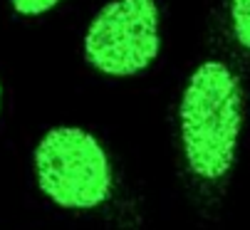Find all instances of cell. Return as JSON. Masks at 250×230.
Returning <instances> with one entry per match:
<instances>
[{
  "mask_svg": "<svg viewBox=\"0 0 250 230\" xmlns=\"http://www.w3.org/2000/svg\"><path fill=\"white\" fill-rule=\"evenodd\" d=\"M245 102L238 74L221 60L201 62L178 102V136L188 173L221 183L233 171L243 134Z\"/></svg>",
  "mask_w": 250,
  "mask_h": 230,
  "instance_id": "cell-1",
  "label": "cell"
},
{
  "mask_svg": "<svg viewBox=\"0 0 250 230\" xmlns=\"http://www.w3.org/2000/svg\"><path fill=\"white\" fill-rule=\"evenodd\" d=\"M0 109H3V87H0Z\"/></svg>",
  "mask_w": 250,
  "mask_h": 230,
  "instance_id": "cell-6",
  "label": "cell"
},
{
  "mask_svg": "<svg viewBox=\"0 0 250 230\" xmlns=\"http://www.w3.org/2000/svg\"><path fill=\"white\" fill-rule=\"evenodd\" d=\"M228 18L238 47L250 52V0H228Z\"/></svg>",
  "mask_w": 250,
  "mask_h": 230,
  "instance_id": "cell-4",
  "label": "cell"
},
{
  "mask_svg": "<svg viewBox=\"0 0 250 230\" xmlns=\"http://www.w3.org/2000/svg\"><path fill=\"white\" fill-rule=\"evenodd\" d=\"M62 0H10V5L18 15L22 18H40L45 13H50L52 8H57Z\"/></svg>",
  "mask_w": 250,
  "mask_h": 230,
  "instance_id": "cell-5",
  "label": "cell"
},
{
  "mask_svg": "<svg viewBox=\"0 0 250 230\" xmlns=\"http://www.w3.org/2000/svg\"><path fill=\"white\" fill-rule=\"evenodd\" d=\"M156 0H109L84 30L87 62L106 77H134L161 50Z\"/></svg>",
  "mask_w": 250,
  "mask_h": 230,
  "instance_id": "cell-3",
  "label": "cell"
},
{
  "mask_svg": "<svg viewBox=\"0 0 250 230\" xmlns=\"http://www.w3.org/2000/svg\"><path fill=\"white\" fill-rule=\"evenodd\" d=\"M42 193L67 210H94L112 198L114 168L99 139L82 126H52L35 148Z\"/></svg>",
  "mask_w": 250,
  "mask_h": 230,
  "instance_id": "cell-2",
  "label": "cell"
}]
</instances>
